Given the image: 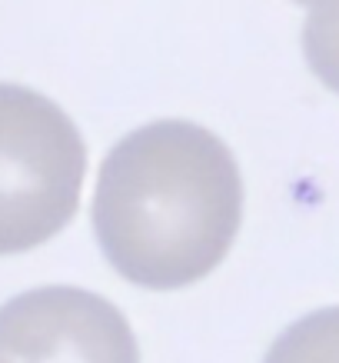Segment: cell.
<instances>
[{"instance_id": "6da1fadb", "label": "cell", "mask_w": 339, "mask_h": 363, "mask_svg": "<svg viewBox=\"0 0 339 363\" xmlns=\"http://www.w3.org/2000/svg\"><path fill=\"white\" fill-rule=\"evenodd\" d=\"M240 220L236 157L200 123H146L100 164L93 230L110 267L137 286L203 280L230 253Z\"/></svg>"}, {"instance_id": "5b68a950", "label": "cell", "mask_w": 339, "mask_h": 363, "mask_svg": "<svg viewBox=\"0 0 339 363\" xmlns=\"http://www.w3.org/2000/svg\"><path fill=\"white\" fill-rule=\"evenodd\" d=\"M303 54L313 74L339 94V0H313L303 27Z\"/></svg>"}, {"instance_id": "277c9868", "label": "cell", "mask_w": 339, "mask_h": 363, "mask_svg": "<svg viewBox=\"0 0 339 363\" xmlns=\"http://www.w3.org/2000/svg\"><path fill=\"white\" fill-rule=\"evenodd\" d=\"M263 363H339V307L313 310L289 323Z\"/></svg>"}, {"instance_id": "7a4b0ae2", "label": "cell", "mask_w": 339, "mask_h": 363, "mask_svg": "<svg viewBox=\"0 0 339 363\" xmlns=\"http://www.w3.org/2000/svg\"><path fill=\"white\" fill-rule=\"evenodd\" d=\"M87 143L50 97L0 84V257L47 243L74 220Z\"/></svg>"}, {"instance_id": "8992f818", "label": "cell", "mask_w": 339, "mask_h": 363, "mask_svg": "<svg viewBox=\"0 0 339 363\" xmlns=\"http://www.w3.org/2000/svg\"><path fill=\"white\" fill-rule=\"evenodd\" d=\"M296 4H303V7H309V4H313V0H296Z\"/></svg>"}, {"instance_id": "3957f363", "label": "cell", "mask_w": 339, "mask_h": 363, "mask_svg": "<svg viewBox=\"0 0 339 363\" xmlns=\"http://www.w3.org/2000/svg\"><path fill=\"white\" fill-rule=\"evenodd\" d=\"M0 363H140V347L100 294L37 286L0 307Z\"/></svg>"}]
</instances>
